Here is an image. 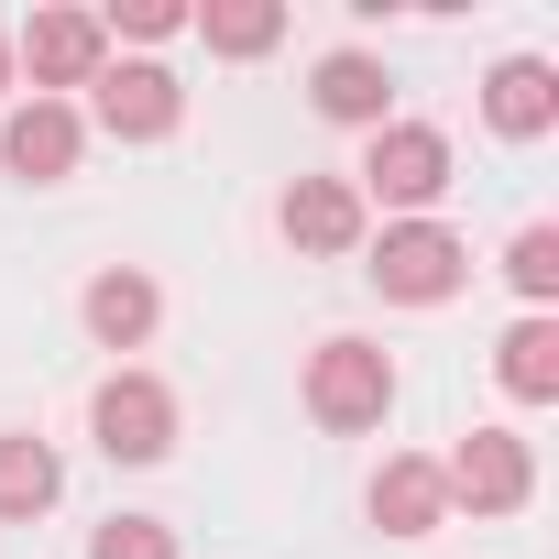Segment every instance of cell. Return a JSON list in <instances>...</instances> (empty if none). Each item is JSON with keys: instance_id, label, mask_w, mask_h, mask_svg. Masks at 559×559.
Wrapping results in <instances>:
<instances>
[{"instance_id": "e0dca14e", "label": "cell", "mask_w": 559, "mask_h": 559, "mask_svg": "<svg viewBox=\"0 0 559 559\" xmlns=\"http://www.w3.org/2000/svg\"><path fill=\"white\" fill-rule=\"evenodd\" d=\"M504 274H515V297H526V319H548V297H559V230H515Z\"/></svg>"}, {"instance_id": "9a60e30c", "label": "cell", "mask_w": 559, "mask_h": 559, "mask_svg": "<svg viewBox=\"0 0 559 559\" xmlns=\"http://www.w3.org/2000/svg\"><path fill=\"white\" fill-rule=\"evenodd\" d=\"M187 34H209V56H274L286 45V12L274 0H209V12H187Z\"/></svg>"}, {"instance_id": "3957f363", "label": "cell", "mask_w": 559, "mask_h": 559, "mask_svg": "<svg viewBox=\"0 0 559 559\" xmlns=\"http://www.w3.org/2000/svg\"><path fill=\"white\" fill-rule=\"evenodd\" d=\"M384 406H395V362L373 352V341H319L308 352V417L319 428H384Z\"/></svg>"}, {"instance_id": "5bb4252c", "label": "cell", "mask_w": 559, "mask_h": 559, "mask_svg": "<svg viewBox=\"0 0 559 559\" xmlns=\"http://www.w3.org/2000/svg\"><path fill=\"white\" fill-rule=\"evenodd\" d=\"M493 373H504L515 406H548V395H559V319H515V330L493 341Z\"/></svg>"}, {"instance_id": "277c9868", "label": "cell", "mask_w": 559, "mask_h": 559, "mask_svg": "<svg viewBox=\"0 0 559 559\" xmlns=\"http://www.w3.org/2000/svg\"><path fill=\"white\" fill-rule=\"evenodd\" d=\"M99 67H110L99 12H34V23L12 34V78H34V99H67V88H88Z\"/></svg>"}, {"instance_id": "ac0fdd59", "label": "cell", "mask_w": 559, "mask_h": 559, "mask_svg": "<svg viewBox=\"0 0 559 559\" xmlns=\"http://www.w3.org/2000/svg\"><path fill=\"white\" fill-rule=\"evenodd\" d=\"M88 559H176V526H165V515H110V526L88 537Z\"/></svg>"}, {"instance_id": "6da1fadb", "label": "cell", "mask_w": 559, "mask_h": 559, "mask_svg": "<svg viewBox=\"0 0 559 559\" xmlns=\"http://www.w3.org/2000/svg\"><path fill=\"white\" fill-rule=\"evenodd\" d=\"M352 198H384V209H439L450 198V132H428V121H384L373 143H362V176H352Z\"/></svg>"}, {"instance_id": "7a4b0ae2", "label": "cell", "mask_w": 559, "mask_h": 559, "mask_svg": "<svg viewBox=\"0 0 559 559\" xmlns=\"http://www.w3.org/2000/svg\"><path fill=\"white\" fill-rule=\"evenodd\" d=\"M362 274H373L395 308H439V297H461L472 252H461V230H439V219H384V241H373Z\"/></svg>"}, {"instance_id": "5b68a950", "label": "cell", "mask_w": 559, "mask_h": 559, "mask_svg": "<svg viewBox=\"0 0 559 559\" xmlns=\"http://www.w3.org/2000/svg\"><path fill=\"white\" fill-rule=\"evenodd\" d=\"M439 483H450V504H472V515H515V504L537 493V450H526L515 428H472V439L439 461Z\"/></svg>"}, {"instance_id": "d6986e66", "label": "cell", "mask_w": 559, "mask_h": 559, "mask_svg": "<svg viewBox=\"0 0 559 559\" xmlns=\"http://www.w3.org/2000/svg\"><path fill=\"white\" fill-rule=\"evenodd\" d=\"M99 34H132V45H165V34H187V12H176V0H121V12H110Z\"/></svg>"}, {"instance_id": "8992f818", "label": "cell", "mask_w": 559, "mask_h": 559, "mask_svg": "<svg viewBox=\"0 0 559 559\" xmlns=\"http://www.w3.org/2000/svg\"><path fill=\"white\" fill-rule=\"evenodd\" d=\"M88 439H99L110 461H165V450H176V395H165L154 373H110V384L88 395Z\"/></svg>"}, {"instance_id": "4fadbf2b", "label": "cell", "mask_w": 559, "mask_h": 559, "mask_svg": "<svg viewBox=\"0 0 559 559\" xmlns=\"http://www.w3.org/2000/svg\"><path fill=\"white\" fill-rule=\"evenodd\" d=\"M439 515H450L439 461H417V450H406V461H384V472H373V526H384V537H428Z\"/></svg>"}, {"instance_id": "52a82bcc", "label": "cell", "mask_w": 559, "mask_h": 559, "mask_svg": "<svg viewBox=\"0 0 559 559\" xmlns=\"http://www.w3.org/2000/svg\"><path fill=\"white\" fill-rule=\"evenodd\" d=\"M88 88H99V99H88L99 132H121V143H165V132L187 121V88H176L165 67H99Z\"/></svg>"}, {"instance_id": "ffe728a7", "label": "cell", "mask_w": 559, "mask_h": 559, "mask_svg": "<svg viewBox=\"0 0 559 559\" xmlns=\"http://www.w3.org/2000/svg\"><path fill=\"white\" fill-rule=\"evenodd\" d=\"M0 88H12V34H0Z\"/></svg>"}, {"instance_id": "9c48e42d", "label": "cell", "mask_w": 559, "mask_h": 559, "mask_svg": "<svg viewBox=\"0 0 559 559\" xmlns=\"http://www.w3.org/2000/svg\"><path fill=\"white\" fill-rule=\"evenodd\" d=\"M308 99H319V121H341V132H384L395 121V78L362 56V45H341V56H319V78H308Z\"/></svg>"}, {"instance_id": "8fae6325", "label": "cell", "mask_w": 559, "mask_h": 559, "mask_svg": "<svg viewBox=\"0 0 559 559\" xmlns=\"http://www.w3.org/2000/svg\"><path fill=\"white\" fill-rule=\"evenodd\" d=\"M483 121H493L504 143H537V132L559 121V67H548V56H504V67L483 78Z\"/></svg>"}, {"instance_id": "ba28073f", "label": "cell", "mask_w": 559, "mask_h": 559, "mask_svg": "<svg viewBox=\"0 0 559 559\" xmlns=\"http://www.w3.org/2000/svg\"><path fill=\"white\" fill-rule=\"evenodd\" d=\"M78 143H88V121H78L67 99H23V110H0V165L34 176V187L78 176Z\"/></svg>"}, {"instance_id": "7c38bea8", "label": "cell", "mask_w": 559, "mask_h": 559, "mask_svg": "<svg viewBox=\"0 0 559 559\" xmlns=\"http://www.w3.org/2000/svg\"><path fill=\"white\" fill-rule=\"evenodd\" d=\"M154 319H165L154 274H132V263L88 274V341H99V352H143V341H154Z\"/></svg>"}, {"instance_id": "30bf717a", "label": "cell", "mask_w": 559, "mask_h": 559, "mask_svg": "<svg viewBox=\"0 0 559 559\" xmlns=\"http://www.w3.org/2000/svg\"><path fill=\"white\" fill-rule=\"evenodd\" d=\"M274 219H286L297 252H362V198H352V176H297Z\"/></svg>"}, {"instance_id": "2e32d148", "label": "cell", "mask_w": 559, "mask_h": 559, "mask_svg": "<svg viewBox=\"0 0 559 559\" xmlns=\"http://www.w3.org/2000/svg\"><path fill=\"white\" fill-rule=\"evenodd\" d=\"M56 493H67V461H56L45 439H0V515L23 526V515H45Z\"/></svg>"}]
</instances>
